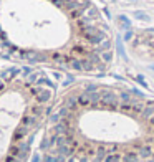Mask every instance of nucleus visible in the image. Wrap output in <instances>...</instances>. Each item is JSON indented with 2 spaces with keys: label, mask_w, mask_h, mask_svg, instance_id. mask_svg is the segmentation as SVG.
Wrapping results in <instances>:
<instances>
[{
  "label": "nucleus",
  "mask_w": 154,
  "mask_h": 162,
  "mask_svg": "<svg viewBox=\"0 0 154 162\" xmlns=\"http://www.w3.org/2000/svg\"><path fill=\"white\" fill-rule=\"evenodd\" d=\"M81 33H83V37L86 38L88 42L91 43V45H101V43L106 40V35H104V32L95 28L93 25H86L85 28H81Z\"/></svg>",
  "instance_id": "f257e3e1"
},
{
  "label": "nucleus",
  "mask_w": 154,
  "mask_h": 162,
  "mask_svg": "<svg viewBox=\"0 0 154 162\" xmlns=\"http://www.w3.org/2000/svg\"><path fill=\"white\" fill-rule=\"evenodd\" d=\"M50 99H51V91L50 89H43V88H40L38 93H37V101L38 103L45 104V103H48Z\"/></svg>",
  "instance_id": "f03ea898"
},
{
  "label": "nucleus",
  "mask_w": 154,
  "mask_h": 162,
  "mask_svg": "<svg viewBox=\"0 0 154 162\" xmlns=\"http://www.w3.org/2000/svg\"><path fill=\"white\" fill-rule=\"evenodd\" d=\"M30 132V129H27L25 126H18L17 129H15V131H13V141L15 142H20L22 139H23V137H27V134Z\"/></svg>",
  "instance_id": "7ed1b4c3"
},
{
  "label": "nucleus",
  "mask_w": 154,
  "mask_h": 162,
  "mask_svg": "<svg viewBox=\"0 0 154 162\" xmlns=\"http://www.w3.org/2000/svg\"><path fill=\"white\" fill-rule=\"evenodd\" d=\"M38 124V117L32 116V114H27V116L22 117V126H25L27 129H32Z\"/></svg>",
  "instance_id": "20e7f679"
},
{
  "label": "nucleus",
  "mask_w": 154,
  "mask_h": 162,
  "mask_svg": "<svg viewBox=\"0 0 154 162\" xmlns=\"http://www.w3.org/2000/svg\"><path fill=\"white\" fill-rule=\"evenodd\" d=\"M65 108H67L68 111L75 112L76 108H78V98H75V96H70V98H67V99H65Z\"/></svg>",
  "instance_id": "39448f33"
},
{
  "label": "nucleus",
  "mask_w": 154,
  "mask_h": 162,
  "mask_svg": "<svg viewBox=\"0 0 154 162\" xmlns=\"http://www.w3.org/2000/svg\"><path fill=\"white\" fill-rule=\"evenodd\" d=\"M18 71H20L18 68H10V70L4 71V73H2V81H9V79H12Z\"/></svg>",
  "instance_id": "423d86ee"
},
{
  "label": "nucleus",
  "mask_w": 154,
  "mask_h": 162,
  "mask_svg": "<svg viewBox=\"0 0 154 162\" xmlns=\"http://www.w3.org/2000/svg\"><path fill=\"white\" fill-rule=\"evenodd\" d=\"M116 50H118V55H119L121 58L128 60V56H126V53H124V48H123V42H121V37H118V38H116Z\"/></svg>",
  "instance_id": "0eeeda50"
},
{
  "label": "nucleus",
  "mask_w": 154,
  "mask_h": 162,
  "mask_svg": "<svg viewBox=\"0 0 154 162\" xmlns=\"http://www.w3.org/2000/svg\"><path fill=\"white\" fill-rule=\"evenodd\" d=\"M70 66L73 68L75 71H83V65H81V60L71 58V61H70Z\"/></svg>",
  "instance_id": "6e6552de"
},
{
  "label": "nucleus",
  "mask_w": 154,
  "mask_h": 162,
  "mask_svg": "<svg viewBox=\"0 0 154 162\" xmlns=\"http://www.w3.org/2000/svg\"><path fill=\"white\" fill-rule=\"evenodd\" d=\"M109 48H111V42H109V40H104V42L98 46V51H100V53H104V51H109Z\"/></svg>",
  "instance_id": "1a4fd4ad"
},
{
  "label": "nucleus",
  "mask_w": 154,
  "mask_h": 162,
  "mask_svg": "<svg viewBox=\"0 0 154 162\" xmlns=\"http://www.w3.org/2000/svg\"><path fill=\"white\" fill-rule=\"evenodd\" d=\"M81 65H83V71H91L93 66H95V65L90 61V58H83L81 60Z\"/></svg>",
  "instance_id": "9d476101"
},
{
  "label": "nucleus",
  "mask_w": 154,
  "mask_h": 162,
  "mask_svg": "<svg viewBox=\"0 0 154 162\" xmlns=\"http://www.w3.org/2000/svg\"><path fill=\"white\" fill-rule=\"evenodd\" d=\"M23 58H27L28 61L35 63V61H38V55L33 53V51H27V53H23Z\"/></svg>",
  "instance_id": "9b49d317"
},
{
  "label": "nucleus",
  "mask_w": 154,
  "mask_h": 162,
  "mask_svg": "<svg viewBox=\"0 0 154 162\" xmlns=\"http://www.w3.org/2000/svg\"><path fill=\"white\" fill-rule=\"evenodd\" d=\"M118 20H119V23H121V27H123V28H129V27H131V22H129L128 17H124V15H119V17H118Z\"/></svg>",
  "instance_id": "f8f14e48"
},
{
  "label": "nucleus",
  "mask_w": 154,
  "mask_h": 162,
  "mask_svg": "<svg viewBox=\"0 0 154 162\" xmlns=\"http://www.w3.org/2000/svg\"><path fill=\"white\" fill-rule=\"evenodd\" d=\"M37 84L40 86V84H45V86H48V88H55V84L51 83L50 79H46V78H38L37 79Z\"/></svg>",
  "instance_id": "ddd939ff"
},
{
  "label": "nucleus",
  "mask_w": 154,
  "mask_h": 162,
  "mask_svg": "<svg viewBox=\"0 0 154 162\" xmlns=\"http://www.w3.org/2000/svg\"><path fill=\"white\" fill-rule=\"evenodd\" d=\"M134 17L139 18V20H149V15H147V13H144V12H139V10H137V12H134Z\"/></svg>",
  "instance_id": "4468645a"
},
{
  "label": "nucleus",
  "mask_w": 154,
  "mask_h": 162,
  "mask_svg": "<svg viewBox=\"0 0 154 162\" xmlns=\"http://www.w3.org/2000/svg\"><path fill=\"white\" fill-rule=\"evenodd\" d=\"M101 60H103V61H111L113 60V53L111 51H104V53H101Z\"/></svg>",
  "instance_id": "2eb2a0df"
},
{
  "label": "nucleus",
  "mask_w": 154,
  "mask_h": 162,
  "mask_svg": "<svg viewBox=\"0 0 154 162\" xmlns=\"http://www.w3.org/2000/svg\"><path fill=\"white\" fill-rule=\"evenodd\" d=\"M73 53L83 55V53H88V51H86V48H83V46H75V48H73Z\"/></svg>",
  "instance_id": "dca6fc26"
},
{
  "label": "nucleus",
  "mask_w": 154,
  "mask_h": 162,
  "mask_svg": "<svg viewBox=\"0 0 154 162\" xmlns=\"http://www.w3.org/2000/svg\"><path fill=\"white\" fill-rule=\"evenodd\" d=\"M50 121L53 122V124L60 122V114H58V112H55V114H51V116H50Z\"/></svg>",
  "instance_id": "f3484780"
},
{
  "label": "nucleus",
  "mask_w": 154,
  "mask_h": 162,
  "mask_svg": "<svg viewBox=\"0 0 154 162\" xmlns=\"http://www.w3.org/2000/svg\"><path fill=\"white\" fill-rule=\"evenodd\" d=\"M98 91V86H95V84H88L86 86V93H95Z\"/></svg>",
  "instance_id": "a211bd4d"
},
{
  "label": "nucleus",
  "mask_w": 154,
  "mask_h": 162,
  "mask_svg": "<svg viewBox=\"0 0 154 162\" xmlns=\"http://www.w3.org/2000/svg\"><path fill=\"white\" fill-rule=\"evenodd\" d=\"M51 58H53L55 61H63V56L60 53H53V55H51Z\"/></svg>",
  "instance_id": "6ab92c4d"
},
{
  "label": "nucleus",
  "mask_w": 154,
  "mask_h": 162,
  "mask_svg": "<svg viewBox=\"0 0 154 162\" xmlns=\"http://www.w3.org/2000/svg\"><path fill=\"white\" fill-rule=\"evenodd\" d=\"M137 81H139V83H141L144 88H149V86H147V83L144 81V76H142V75H139V76H137Z\"/></svg>",
  "instance_id": "aec40b11"
},
{
  "label": "nucleus",
  "mask_w": 154,
  "mask_h": 162,
  "mask_svg": "<svg viewBox=\"0 0 154 162\" xmlns=\"http://www.w3.org/2000/svg\"><path fill=\"white\" fill-rule=\"evenodd\" d=\"M37 78H38V75H37V73H32V75L28 76V84H30V83H33V81H35Z\"/></svg>",
  "instance_id": "412c9836"
},
{
  "label": "nucleus",
  "mask_w": 154,
  "mask_h": 162,
  "mask_svg": "<svg viewBox=\"0 0 154 162\" xmlns=\"http://www.w3.org/2000/svg\"><path fill=\"white\" fill-rule=\"evenodd\" d=\"M5 162H18V161H17V157H13V156H10V154H9V156L5 157Z\"/></svg>",
  "instance_id": "4be33fe9"
},
{
  "label": "nucleus",
  "mask_w": 154,
  "mask_h": 162,
  "mask_svg": "<svg viewBox=\"0 0 154 162\" xmlns=\"http://www.w3.org/2000/svg\"><path fill=\"white\" fill-rule=\"evenodd\" d=\"M131 37H133V32H131V30H128V32L124 33V40H126V42H129V40H131Z\"/></svg>",
  "instance_id": "5701e85b"
},
{
  "label": "nucleus",
  "mask_w": 154,
  "mask_h": 162,
  "mask_svg": "<svg viewBox=\"0 0 154 162\" xmlns=\"http://www.w3.org/2000/svg\"><path fill=\"white\" fill-rule=\"evenodd\" d=\"M23 75H25V76L27 75H32V70H30L28 66H25V68H23Z\"/></svg>",
  "instance_id": "b1692460"
},
{
  "label": "nucleus",
  "mask_w": 154,
  "mask_h": 162,
  "mask_svg": "<svg viewBox=\"0 0 154 162\" xmlns=\"http://www.w3.org/2000/svg\"><path fill=\"white\" fill-rule=\"evenodd\" d=\"M32 162H40V156H38V154H33V157H32Z\"/></svg>",
  "instance_id": "393cba45"
},
{
  "label": "nucleus",
  "mask_w": 154,
  "mask_h": 162,
  "mask_svg": "<svg viewBox=\"0 0 154 162\" xmlns=\"http://www.w3.org/2000/svg\"><path fill=\"white\" fill-rule=\"evenodd\" d=\"M5 89V81H2V79H0V93L4 91Z\"/></svg>",
  "instance_id": "a878e982"
},
{
  "label": "nucleus",
  "mask_w": 154,
  "mask_h": 162,
  "mask_svg": "<svg viewBox=\"0 0 154 162\" xmlns=\"http://www.w3.org/2000/svg\"><path fill=\"white\" fill-rule=\"evenodd\" d=\"M51 2H53V0H51Z\"/></svg>",
  "instance_id": "bb28decb"
},
{
  "label": "nucleus",
  "mask_w": 154,
  "mask_h": 162,
  "mask_svg": "<svg viewBox=\"0 0 154 162\" xmlns=\"http://www.w3.org/2000/svg\"><path fill=\"white\" fill-rule=\"evenodd\" d=\"M153 68H154V66H153Z\"/></svg>",
  "instance_id": "cd10ccee"
}]
</instances>
